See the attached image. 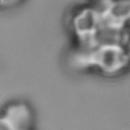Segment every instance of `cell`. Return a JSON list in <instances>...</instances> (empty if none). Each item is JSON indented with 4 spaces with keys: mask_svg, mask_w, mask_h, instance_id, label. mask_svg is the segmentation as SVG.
Returning <instances> with one entry per match:
<instances>
[{
    "mask_svg": "<svg viewBox=\"0 0 130 130\" xmlns=\"http://www.w3.org/2000/svg\"><path fill=\"white\" fill-rule=\"evenodd\" d=\"M89 53V60L107 72L120 70L127 63V55L123 47H94Z\"/></svg>",
    "mask_w": 130,
    "mask_h": 130,
    "instance_id": "cell-1",
    "label": "cell"
},
{
    "mask_svg": "<svg viewBox=\"0 0 130 130\" xmlns=\"http://www.w3.org/2000/svg\"><path fill=\"white\" fill-rule=\"evenodd\" d=\"M103 22L123 26L130 19V0H107L102 10H96Z\"/></svg>",
    "mask_w": 130,
    "mask_h": 130,
    "instance_id": "cell-2",
    "label": "cell"
},
{
    "mask_svg": "<svg viewBox=\"0 0 130 130\" xmlns=\"http://www.w3.org/2000/svg\"><path fill=\"white\" fill-rule=\"evenodd\" d=\"M102 18L95 9H84L80 11L73 21V26L80 39L87 41L100 27Z\"/></svg>",
    "mask_w": 130,
    "mask_h": 130,
    "instance_id": "cell-3",
    "label": "cell"
},
{
    "mask_svg": "<svg viewBox=\"0 0 130 130\" xmlns=\"http://www.w3.org/2000/svg\"><path fill=\"white\" fill-rule=\"evenodd\" d=\"M18 0H0V7H6L9 5H12L14 3H16Z\"/></svg>",
    "mask_w": 130,
    "mask_h": 130,
    "instance_id": "cell-4",
    "label": "cell"
}]
</instances>
